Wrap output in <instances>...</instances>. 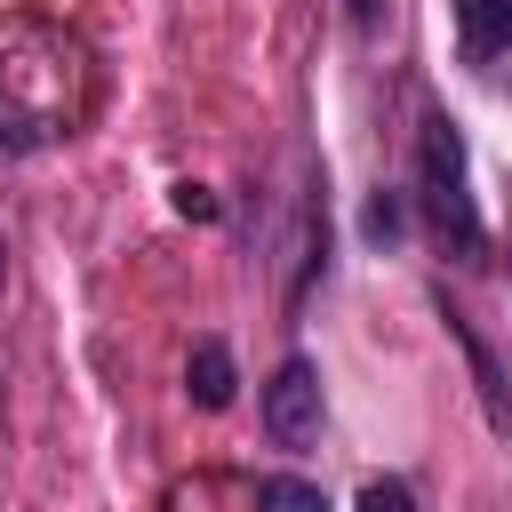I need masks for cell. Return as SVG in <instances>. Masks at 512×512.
<instances>
[{"mask_svg":"<svg viewBox=\"0 0 512 512\" xmlns=\"http://www.w3.org/2000/svg\"><path fill=\"white\" fill-rule=\"evenodd\" d=\"M104 64L80 24L48 8H0V152H56L96 120Z\"/></svg>","mask_w":512,"mask_h":512,"instance_id":"obj_1","label":"cell"},{"mask_svg":"<svg viewBox=\"0 0 512 512\" xmlns=\"http://www.w3.org/2000/svg\"><path fill=\"white\" fill-rule=\"evenodd\" d=\"M416 200H424V224L440 240L448 264H488V224L472 208V160H464V128L448 112L424 120L416 136Z\"/></svg>","mask_w":512,"mask_h":512,"instance_id":"obj_2","label":"cell"},{"mask_svg":"<svg viewBox=\"0 0 512 512\" xmlns=\"http://www.w3.org/2000/svg\"><path fill=\"white\" fill-rule=\"evenodd\" d=\"M264 432H272V448H312L320 440V368L304 352H288L272 368V384H264Z\"/></svg>","mask_w":512,"mask_h":512,"instance_id":"obj_3","label":"cell"},{"mask_svg":"<svg viewBox=\"0 0 512 512\" xmlns=\"http://www.w3.org/2000/svg\"><path fill=\"white\" fill-rule=\"evenodd\" d=\"M160 512H264V480L240 464H192L160 488Z\"/></svg>","mask_w":512,"mask_h":512,"instance_id":"obj_4","label":"cell"},{"mask_svg":"<svg viewBox=\"0 0 512 512\" xmlns=\"http://www.w3.org/2000/svg\"><path fill=\"white\" fill-rule=\"evenodd\" d=\"M440 320H448V336H456V352H464V368H472V392H480V408H488V432H496V440H512V384H504V368H496L488 336H480L456 304H440Z\"/></svg>","mask_w":512,"mask_h":512,"instance_id":"obj_5","label":"cell"},{"mask_svg":"<svg viewBox=\"0 0 512 512\" xmlns=\"http://www.w3.org/2000/svg\"><path fill=\"white\" fill-rule=\"evenodd\" d=\"M232 384H240V376H232L224 336H200V344H192V360H184V392H192V408H208V416H216V408H232Z\"/></svg>","mask_w":512,"mask_h":512,"instance_id":"obj_6","label":"cell"},{"mask_svg":"<svg viewBox=\"0 0 512 512\" xmlns=\"http://www.w3.org/2000/svg\"><path fill=\"white\" fill-rule=\"evenodd\" d=\"M456 40H464L472 64L504 56L512 48V0H456Z\"/></svg>","mask_w":512,"mask_h":512,"instance_id":"obj_7","label":"cell"},{"mask_svg":"<svg viewBox=\"0 0 512 512\" xmlns=\"http://www.w3.org/2000/svg\"><path fill=\"white\" fill-rule=\"evenodd\" d=\"M264 512H336L320 480H296V472H264Z\"/></svg>","mask_w":512,"mask_h":512,"instance_id":"obj_8","label":"cell"},{"mask_svg":"<svg viewBox=\"0 0 512 512\" xmlns=\"http://www.w3.org/2000/svg\"><path fill=\"white\" fill-rule=\"evenodd\" d=\"M360 512H416V488L384 472V480H368V488H360Z\"/></svg>","mask_w":512,"mask_h":512,"instance_id":"obj_9","label":"cell"},{"mask_svg":"<svg viewBox=\"0 0 512 512\" xmlns=\"http://www.w3.org/2000/svg\"><path fill=\"white\" fill-rule=\"evenodd\" d=\"M400 224H408L400 192H376V200H368V240H400Z\"/></svg>","mask_w":512,"mask_h":512,"instance_id":"obj_10","label":"cell"},{"mask_svg":"<svg viewBox=\"0 0 512 512\" xmlns=\"http://www.w3.org/2000/svg\"><path fill=\"white\" fill-rule=\"evenodd\" d=\"M176 216H192V224H216V192H208V184H176Z\"/></svg>","mask_w":512,"mask_h":512,"instance_id":"obj_11","label":"cell"},{"mask_svg":"<svg viewBox=\"0 0 512 512\" xmlns=\"http://www.w3.org/2000/svg\"><path fill=\"white\" fill-rule=\"evenodd\" d=\"M0 280H8V240H0Z\"/></svg>","mask_w":512,"mask_h":512,"instance_id":"obj_12","label":"cell"}]
</instances>
